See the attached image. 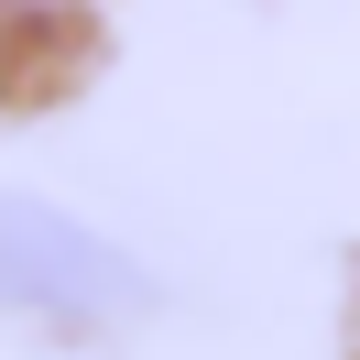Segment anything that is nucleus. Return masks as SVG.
<instances>
[{"label": "nucleus", "mask_w": 360, "mask_h": 360, "mask_svg": "<svg viewBox=\"0 0 360 360\" xmlns=\"http://www.w3.org/2000/svg\"><path fill=\"white\" fill-rule=\"evenodd\" d=\"M0 306L55 316V328H120V316L153 306V284H142L110 240H88L77 219L0 197Z\"/></svg>", "instance_id": "f257e3e1"}]
</instances>
